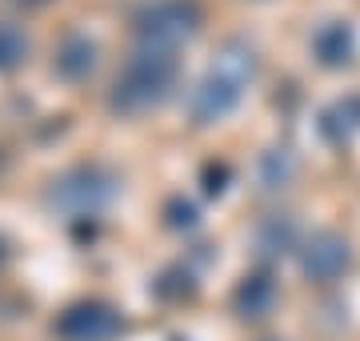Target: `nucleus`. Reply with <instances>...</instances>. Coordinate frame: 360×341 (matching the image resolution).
<instances>
[{
	"label": "nucleus",
	"mask_w": 360,
	"mask_h": 341,
	"mask_svg": "<svg viewBox=\"0 0 360 341\" xmlns=\"http://www.w3.org/2000/svg\"><path fill=\"white\" fill-rule=\"evenodd\" d=\"M172 80V56L168 49H144V53L132 56V65L124 68V77L116 80V105L120 108H144L160 101Z\"/></svg>",
	"instance_id": "1"
},
{
	"label": "nucleus",
	"mask_w": 360,
	"mask_h": 341,
	"mask_svg": "<svg viewBox=\"0 0 360 341\" xmlns=\"http://www.w3.org/2000/svg\"><path fill=\"white\" fill-rule=\"evenodd\" d=\"M252 53H224L217 65L208 68V77L200 80V89L193 97L196 117H220L229 113L236 101H240V89H245L248 73H252Z\"/></svg>",
	"instance_id": "2"
},
{
	"label": "nucleus",
	"mask_w": 360,
	"mask_h": 341,
	"mask_svg": "<svg viewBox=\"0 0 360 341\" xmlns=\"http://www.w3.org/2000/svg\"><path fill=\"white\" fill-rule=\"evenodd\" d=\"M25 37L16 32L13 25H0V68H8V65H16L20 56H25Z\"/></svg>",
	"instance_id": "3"
}]
</instances>
